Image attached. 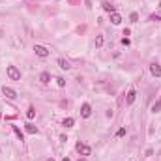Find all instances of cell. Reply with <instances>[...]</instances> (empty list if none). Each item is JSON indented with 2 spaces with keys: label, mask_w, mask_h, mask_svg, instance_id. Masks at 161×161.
<instances>
[{
  "label": "cell",
  "mask_w": 161,
  "mask_h": 161,
  "mask_svg": "<svg viewBox=\"0 0 161 161\" xmlns=\"http://www.w3.org/2000/svg\"><path fill=\"white\" fill-rule=\"evenodd\" d=\"M6 71H8V77L11 80H21V71H19L15 66H8V69H6Z\"/></svg>",
  "instance_id": "obj_1"
},
{
  "label": "cell",
  "mask_w": 161,
  "mask_h": 161,
  "mask_svg": "<svg viewBox=\"0 0 161 161\" xmlns=\"http://www.w3.org/2000/svg\"><path fill=\"white\" fill-rule=\"evenodd\" d=\"M77 152H79L80 156H90V154H92V150H90V146H88V144L77 143Z\"/></svg>",
  "instance_id": "obj_2"
},
{
  "label": "cell",
  "mask_w": 161,
  "mask_h": 161,
  "mask_svg": "<svg viewBox=\"0 0 161 161\" xmlns=\"http://www.w3.org/2000/svg\"><path fill=\"white\" fill-rule=\"evenodd\" d=\"M34 51H36V54L40 56V58H47V56H49V51L45 49L43 45H36V47H34Z\"/></svg>",
  "instance_id": "obj_3"
},
{
  "label": "cell",
  "mask_w": 161,
  "mask_h": 161,
  "mask_svg": "<svg viewBox=\"0 0 161 161\" xmlns=\"http://www.w3.org/2000/svg\"><path fill=\"white\" fill-rule=\"evenodd\" d=\"M2 94H4L8 99H15L17 98V92H15L13 88H9V86H4V88H2Z\"/></svg>",
  "instance_id": "obj_4"
},
{
  "label": "cell",
  "mask_w": 161,
  "mask_h": 161,
  "mask_svg": "<svg viewBox=\"0 0 161 161\" xmlns=\"http://www.w3.org/2000/svg\"><path fill=\"white\" fill-rule=\"evenodd\" d=\"M150 73H152L154 77H161V66L159 64H150Z\"/></svg>",
  "instance_id": "obj_5"
},
{
  "label": "cell",
  "mask_w": 161,
  "mask_h": 161,
  "mask_svg": "<svg viewBox=\"0 0 161 161\" xmlns=\"http://www.w3.org/2000/svg\"><path fill=\"white\" fill-rule=\"evenodd\" d=\"M90 114H92V107H90L88 103H84V105L80 107V116H82V118H88Z\"/></svg>",
  "instance_id": "obj_6"
},
{
  "label": "cell",
  "mask_w": 161,
  "mask_h": 161,
  "mask_svg": "<svg viewBox=\"0 0 161 161\" xmlns=\"http://www.w3.org/2000/svg\"><path fill=\"white\" fill-rule=\"evenodd\" d=\"M111 22H112V24H120V22H122L120 13H116V11H114V13H111Z\"/></svg>",
  "instance_id": "obj_7"
},
{
  "label": "cell",
  "mask_w": 161,
  "mask_h": 161,
  "mask_svg": "<svg viewBox=\"0 0 161 161\" xmlns=\"http://www.w3.org/2000/svg\"><path fill=\"white\" fill-rule=\"evenodd\" d=\"M135 98H137V92H135V90H129V94H127V99H125V103H127V105H131V103L135 101Z\"/></svg>",
  "instance_id": "obj_8"
},
{
  "label": "cell",
  "mask_w": 161,
  "mask_h": 161,
  "mask_svg": "<svg viewBox=\"0 0 161 161\" xmlns=\"http://www.w3.org/2000/svg\"><path fill=\"white\" fill-rule=\"evenodd\" d=\"M40 80H41V82H43V84H47V82H49V80H51V75H49V73H47V71H43V73H41V75H40Z\"/></svg>",
  "instance_id": "obj_9"
},
{
  "label": "cell",
  "mask_w": 161,
  "mask_h": 161,
  "mask_svg": "<svg viewBox=\"0 0 161 161\" xmlns=\"http://www.w3.org/2000/svg\"><path fill=\"white\" fill-rule=\"evenodd\" d=\"M58 66L62 67V69H69V67H71V64L67 62V60H64V58H60L58 60Z\"/></svg>",
  "instance_id": "obj_10"
},
{
  "label": "cell",
  "mask_w": 161,
  "mask_h": 161,
  "mask_svg": "<svg viewBox=\"0 0 161 161\" xmlns=\"http://www.w3.org/2000/svg\"><path fill=\"white\" fill-rule=\"evenodd\" d=\"M24 127H26V131H28V133H32V135H36V133H38V127H36L34 124H26Z\"/></svg>",
  "instance_id": "obj_11"
},
{
  "label": "cell",
  "mask_w": 161,
  "mask_h": 161,
  "mask_svg": "<svg viewBox=\"0 0 161 161\" xmlns=\"http://www.w3.org/2000/svg\"><path fill=\"white\" fill-rule=\"evenodd\" d=\"M13 133H15V135H17V139H19V141H24V137H22V131H21V129H19L17 125H13Z\"/></svg>",
  "instance_id": "obj_12"
},
{
  "label": "cell",
  "mask_w": 161,
  "mask_h": 161,
  "mask_svg": "<svg viewBox=\"0 0 161 161\" xmlns=\"http://www.w3.org/2000/svg\"><path fill=\"white\" fill-rule=\"evenodd\" d=\"M103 9H105V11H111V13H114V6L109 4V2H103Z\"/></svg>",
  "instance_id": "obj_13"
},
{
  "label": "cell",
  "mask_w": 161,
  "mask_h": 161,
  "mask_svg": "<svg viewBox=\"0 0 161 161\" xmlns=\"http://www.w3.org/2000/svg\"><path fill=\"white\" fill-rule=\"evenodd\" d=\"M34 116H36V109H34V107H30V109L26 111V118H28V120H32Z\"/></svg>",
  "instance_id": "obj_14"
},
{
  "label": "cell",
  "mask_w": 161,
  "mask_h": 161,
  "mask_svg": "<svg viewBox=\"0 0 161 161\" xmlns=\"http://www.w3.org/2000/svg\"><path fill=\"white\" fill-rule=\"evenodd\" d=\"M159 109H161V99H157V101L152 105V112H159Z\"/></svg>",
  "instance_id": "obj_15"
},
{
  "label": "cell",
  "mask_w": 161,
  "mask_h": 161,
  "mask_svg": "<svg viewBox=\"0 0 161 161\" xmlns=\"http://www.w3.org/2000/svg\"><path fill=\"white\" fill-rule=\"evenodd\" d=\"M73 124H75L73 118H64V125H66V127H73Z\"/></svg>",
  "instance_id": "obj_16"
},
{
  "label": "cell",
  "mask_w": 161,
  "mask_h": 161,
  "mask_svg": "<svg viewBox=\"0 0 161 161\" xmlns=\"http://www.w3.org/2000/svg\"><path fill=\"white\" fill-rule=\"evenodd\" d=\"M150 21H161V11H157V13H154L152 17H150Z\"/></svg>",
  "instance_id": "obj_17"
},
{
  "label": "cell",
  "mask_w": 161,
  "mask_h": 161,
  "mask_svg": "<svg viewBox=\"0 0 161 161\" xmlns=\"http://www.w3.org/2000/svg\"><path fill=\"white\" fill-rule=\"evenodd\" d=\"M103 45V36H98L96 38V47H101Z\"/></svg>",
  "instance_id": "obj_18"
},
{
  "label": "cell",
  "mask_w": 161,
  "mask_h": 161,
  "mask_svg": "<svg viewBox=\"0 0 161 161\" xmlns=\"http://www.w3.org/2000/svg\"><path fill=\"white\" fill-rule=\"evenodd\" d=\"M56 82H58V86H66V80H64V77H58V79H56Z\"/></svg>",
  "instance_id": "obj_19"
},
{
  "label": "cell",
  "mask_w": 161,
  "mask_h": 161,
  "mask_svg": "<svg viewBox=\"0 0 161 161\" xmlns=\"http://www.w3.org/2000/svg\"><path fill=\"white\" fill-rule=\"evenodd\" d=\"M124 135H125V127H120L118 133H116V137H124Z\"/></svg>",
  "instance_id": "obj_20"
},
{
  "label": "cell",
  "mask_w": 161,
  "mask_h": 161,
  "mask_svg": "<svg viewBox=\"0 0 161 161\" xmlns=\"http://www.w3.org/2000/svg\"><path fill=\"white\" fill-rule=\"evenodd\" d=\"M129 19H131L133 22H137V21H139V15H137V13H131V15H129Z\"/></svg>",
  "instance_id": "obj_21"
},
{
  "label": "cell",
  "mask_w": 161,
  "mask_h": 161,
  "mask_svg": "<svg viewBox=\"0 0 161 161\" xmlns=\"http://www.w3.org/2000/svg\"><path fill=\"white\" fill-rule=\"evenodd\" d=\"M62 161H69V157H64V159H62Z\"/></svg>",
  "instance_id": "obj_22"
},
{
  "label": "cell",
  "mask_w": 161,
  "mask_h": 161,
  "mask_svg": "<svg viewBox=\"0 0 161 161\" xmlns=\"http://www.w3.org/2000/svg\"><path fill=\"white\" fill-rule=\"evenodd\" d=\"M79 161H86V159H84V157H80V159H79Z\"/></svg>",
  "instance_id": "obj_23"
},
{
  "label": "cell",
  "mask_w": 161,
  "mask_h": 161,
  "mask_svg": "<svg viewBox=\"0 0 161 161\" xmlns=\"http://www.w3.org/2000/svg\"><path fill=\"white\" fill-rule=\"evenodd\" d=\"M47 161H53V159H47Z\"/></svg>",
  "instance_id": "obj_24"
},
{
  "label": "cell",
  "mask_w": 161,
  "mask_h": 161,
  "mask_svg": "<svg viewBox=\"0 0 161 161\" xmlns=\"http://www.w3.org/2000/svg\"><path fill=\"white\" fill-rule=\"evenodd\" d=\"M159 6H161V4H159Z\"/></svg>",
  "instance_id": "obj_25"
}]
</instances>
